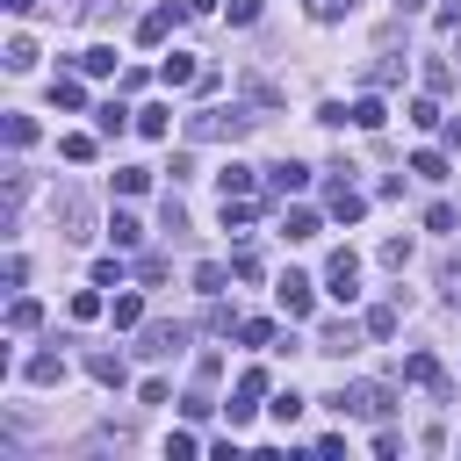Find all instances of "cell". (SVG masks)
Listing matches in <instances>:
<instances>
[{
    "label": "cell",
    "instance_id": "46",
    "mask_svg": "<svg viewBox=\"0 0 461 461\" xmlns=\"http://www.w3.org/2000/svg\"><path fill=\"white\" fill-rule=\"evenodd\" d=\"M209 8H216V0H188V15H209Z\"/></svg>",
    "mask_w": 461,
    "mask_h": 461
},
{
    "label": "cell",
    "instance_id": "31",
    "mask_svg": "<svg viewBox=\"0 0 461 461\" xmlns=\"http://www.w3.org/2000/svg\"><path fill=\"white\" fill-rule=\"evenodd\" d=\"M368 339H396V303H382V310H368Z\"/></svg>",
    "mask_w": 461,
    "mask_h": 461
},
{
    "label": "cell",
    "instance_id": "28",
    "mask_svg": "<svg viewBox=\"0 0 461 461\" xmlns=\"http://www.w3.org/2000/svg\"><path fill=\"white\" fill-rule=\"evenodd\" d=\"M223 281H230V274H223L216 260H202V267H195V288H202V296H223Z\"/></svg>",
    "mask_w": 461,
    "mask_h": 461
},
{
    "label": "cell",
    "instance_id": "37",
    "mask_svg": "<svg viewBox=\"0 0 461 461\" xmlns=\"http://www.w3.org/2000/svg\"><path fill=\"white\" fill-rule=\"evenodd\" d=\"M238 339H246V346H267V339H274V324H267V317H246V324H238Z\"/></svg>",
    "mask_w": 461,
    "mask_h": 461
},
{
    "label": "cell",
    "instance_id": "12",
    "mask_svg": "<svg viewBox=\"0 0 461 461\" xmlns=\"http://www.w3.org/2000/svg\"><path fill=\"white\" fill-rule=\"evenodd\" d=\"M87 375H94V382H108V389H123V382H130L123 354H87Z\"/></svg>",
    "mask_w": 461,
    "mask_h": 461
},
{
    "label": "cell",
    "instance_id": "2",
    "mask_svg": "<svg viewBox=\"0 0 461 461\" xmlns=\"http://www.w3.org/2000/svg\"><path fill=\"white\" fill-rule=\"evenodd\" d=\"M324 296H332V303H354V296H361V260L346 253V246L324 260Z\"/></svg>",
    "mask_w": 461,
    "mask_h": 461
},
{
    "label": "cell",
    "instance_id": "24",
    "mask_svg": "<svg viewBox=\"0 0 461 461\" xmlns=\"http://www.w3.org/2000/svg\"><path fill=\"white\" fill-rule=\"evenodd\" d=\"M51 108H87V87L80 80H51Z\"/></svg>",
    "mask_w": 461,
    "mask_h": 461
},
{
    "label": "cell",
    "instance_id": "25",
    "mask_svg": "<svg viewBox=\"0 0 461 461\" xmlns=\"http://www.w3.org/2000/svg\"><path fill=\"white\" fill-rule=\"evenodd\" d=\"M101 310H108V303H101V281H94V288H80V296H73V317H80V324H94Z\"/></svg>",
    "mask_w": 461,
    "mask_h": 461
},
{
    "label": "cell",
    "instance_id": "10",
    "mask_svg": "<svg viewBox=\"0 0 461 461\" xmlns=\"http://www.w3.org/2000/svg\"><path fill=\"white\" fill-rule=\"evenodd\" d=\"M202 80V66H195V58L188 51H166V66H159V87H195Z\"/></svg>",
    "mask_w": 461,
    "mask_h": 461
},
{
    "label": "cell",
    "instance_id": "11",
    "mask_svg": "<svg viewBox=\"0 0 461 461\" xmlns=\"http://www.w3.org/2000/svg\"><path fill=\"white\" fill-rule=\"evenodd\" d=\"M332 216H339V223H361V216H368V195H361L354 181H339V188H332Z\"/></svg>",
    "mask_w": 461,
    "mask_h": 461
},
{
    "label": "cell",
    "instance_id": "9",
    "mask_svg": "<svg viewBox=\"0 0 461 461\" xmlns=\"http://www.w3.org/2000/svg\"><path fill=\"white\" fill-rule=\"evenodd\" d=\"M267 188H274V195H303V188H310V166H296V159L267 166Z\"/></svg>",
    "mask_w": 461,
    "mask_h": 461
},
{
    "label": "cell",
    "instance_id": "20",
    "mask_svg": "<svg viewBox=\"0 0 461 461\" xmlns=\"http://www.w3.org/2000/svg\"><path fill=\"white\" fill-rule=\"evenodd\" d=\"M58 223H66V238H87V202L66 195V202H58Z\"/></svg>",
    "mask_w": 461,
    "mask_h": 461
},
{
    "label": "cell",
    "instance_id": "4",
    "mask_svg": "<svg viewBox=\"0 0 461 461\" xmlns=\"http://www.w3.org/2000/svg\"><path fill=\"white\" fill-rule=\"evenodd\" d=\"M332 403H339V411H361V418H382L389 411V389L382 382H354V389H339Z\"/></svg>",
    "mask_w": 461,
    "mask_h": 461
},
{
    "label": "cell",
    "instance_id": "15",
    "mask_svg": "<svg viewBox=\"0 0 461 461\" xmlns=\"http://www.w3.org/2000/svg\"><path fill=\"white\" fill-rule=\"evenodd\" d=\"M137 130H145V137H173V108H166V101H145V108H137Z\"/></svg>",
    "mask_w": 461,
    "mask_h": 461
},
{
    "label": "cell",
    "instance_id": "39",
    "mask_svg": "<svg viewBox=\"0 0 461 461\" xmlns=\"http://www.w3.org/2000/svg\"><path fill=\"white\" fill-rule=\"evenodd\" d=\"M58 152H66L73 166H87V159H94V137H66V145H58Z\"/></svg>",
    "mask_w": 461,
    "mask_h": 461
},
{
    "label": "cell",
    "instance_id": "1",
    "mask_svg": "<svg viewBox=\"0 0 461 461\" xmlns=\"http://www.w3.org/2000/svg\"><path fill=\"white\" fill-rule=\"evenodd\" d=\"M246 123H253V115H238V108H202L195 123H188V137H216V145H238V137H246Z\"/></svg>",
    "mask_w": 461,
    "mask_h": 461
},
{
    "label": "cell",
    "instance_id": "27",
    "mask_svg": "<svg viewBox=\"0 0 461 461\" xmlns=\"http://www.w3.org/2000/svg\"><path fill=\"white\" fill-rule=\"evenodd\" d=\"M411 173H418V181H447V152H418Z\"/></svg>",
    "mask_w": 461,
    "mask_h": 461
},
{
    "label": "cell",
    "instance_id": "38",
    "mask_svg": "<svg viewBox=\"0 0 461 461\" xmlns=\"http://www.w3.org/2000/svg\"><path fill=\"white\" fill-rule=\"evenodd\" d=\"M94 281L101 288H123V260H94Z\"/></svg>",
    "mask_w": 461,
    "mask_h": 461
},
{
    "label": "cell",
    "instance_id": "21",
    "mask_svg": "<svg viewBox=\"0 0 461 461\" xmlns=\"http://www.w3.org/2000/svg\"><path fill=\"white\" fill-rule=\"evenodd\" d=\"M108 317H115V332H137V324H145V296H115Z\"/></svg>",
    "mask_w": 461,
    "mask_h": 461
},
{
    "label": "cell",
    "instance_id": "43",
    "mask_svg": "<svg viewBox=\"0 0 461 461\" xmlns=\"http://www.w3.org/2000/svg\"><path fill=\"white\" fill-rule=\"evenodd\" d=\"M440 288H447V296L461 303V260H447V267H440Z\"/></svg>",
    "mask_w": 461,
    "mask_h": 461
},
{
    "label": "cell",
    "instance_id": "32",
    "mask_svg": "<svg viewBox=\"0 0 461 461\" xmlns=\"http://www.w3.org/2000/svg\"><path fill=\"white\" fill-rule=\"evenodd\" d=\"M29 66H36V43L15 36V43H8V73H29Z\"/></svg>",
    "mask_w": 461,
    "mask_h": 461
},
{
    "label": "cell",
    "instance_id": "19",
    "mask_svg": "<svg viewBox=\"0 0 461 461\" xmlns=\"http://www.w3.org/2000/svg\"><path fill=\"white\" fill-rule=\"evenodd\" d=\"M36 324H43V303L15 296V303H8V332H36Z\"/></svg>",
    "mask_w": 461,
    "mask_h": 461
},
{
    "label": "cell",
    "instance_id": "6",
    "mask_svg": "<svg viewBox=\"0 0 461 461\" xmlns=\"http://www.w3.org/2000/svg\"><path fill=\"white\" fill-rule=\"evenodd\" d=\"M181 15H188V0H166V8H152V15L137 22V43H166V29L181 22Z\"/></svg>",
    "mask_w": 461,
    "mask_h": 461
},
{
    "label": "cell",
    "instance_id": "5",
    "mask_svg": "<svg viewBox=\"0 0 461 461\" xmlns=\"http://www.w3.org/2000/svg\"><path fill=\"white\" fill-rule=\"evenodd\" d=\"M260 396H267V368H246V375H238V396L223 403V411H230V426H246V418L260 411Z\"/></svg>",
    "mask_w": 461,
    "mask_h": 461
},
{
    "label": "cell",
    "instance_id": "47",
    "mask_svg": "<svg viewBox=\"0 0 461 461\" xmlns=\"http://www.w3.org/2000/svg\"><path fill=\"white\" fill-rule=\"evenodd\" d=\"M396 8H426V0H396Z\"/></svg>",
    "mask_w": 461,
    "mask_h": 461
},
{
    "label": "cell",
    "instance_id": "14",
    "mask_svg": "<svg viewBox=\"0 0 461 461\" xmlns=\"http://www.w3.org/2000/svg\"><path fill=\"white\" fill-rule=\"evenodd\" d=\"M317 230H324V223H317V209H288V216H281V238H288V246L317 238Z\"/></svg>",
    "mask_w": 461,
    "mask_h": 461
},
{
    "label": "cell",
    "instance_id": "26",
    "mask_svg": "<svg viewBox=\"0 0 461 461\" xmlns=\"http://www.w3.org/2000/svg\"><path fill=\"white\" fill-rule=\"evenodd\" d=\"M80 73H94V80H101V73H115V51H108V43H94V51H80Z\"/></svg>",
    "mask_w": 461,
    "mask_h": 461
},
{
    "label": "cell",
    "instance_id": "33",
    "mask_svg": "<svg viewBox=\"0 0 461 461\" xmlns=\"http://www.w3.org/2000/svg\"><path fill=\"white\" fill-rule=\"evenodd\" d=\"M382 267H396V274L411 267V238H382Z\"/></svg>",
    "mask_w": 461,
    "mask_h": 461
},
{
    "label": "cell",
    "instance_id": "30",
    "mask_svg": "<svg viewBox=\"0 0 461 461\" xmlns=\"http://www.w3.org/2000/svg\"><path fill=\"white\" fill-rule=\"evenodd\" d=\"M354 15V0H310V22H346Z\"/></svg>",
    "mask_w": 461,
    "mask_h": 461
},
{
    "label": "cell",
    "instance_id": "42",
    "mask_svg": "<svg viewBox=\"0 0 461 461\" xmlns=\"http://www.w3.org/2000/svg\"><path fill=\"white\" fill-rule=\"evenodd\" d=\"M223 15H230V22H238V29H246V22H260V0H230V8H223Z\"/></svg>",
    "mask_w": 461,
    "mask_h": 461
},
{
    "label": "cell",
    "instance_id": "36",
    "mask_svg": "<svg viewBox=\"0 0 461 461\" xmlns=\"http://www.w3.org/2000/svg\"><path fill=\"white\" fill-rule=\"evenodd\" d=\"M8 145H15V152L36 145V123H29V115H8Z\"/></svg>",
    "mask_w": 461,
    "mask_h": 461
},
{
    "label": "cell",
    "instance_id": "40",
    "mask_svg": "<svg viewBox=\"0 0 461 461\" xmlns=\"http://www.w3.org/2000/svg\"><path fill=\"white\" fill-rule=\"evenodd\" d=\"M454 223H461V216H454L447 202H433V209H426V230H454Z\"/></svg>",
    "mask_w": 461,
    "mask_h": 461
},
{
    "label": "cell",
    "instance_id": "7",
    "mask_svg": "<svg viewBox=\"0 0 461 461\" xmlns=\"http://www.w3.org/2000/svg\"><path fill=\"white\" fill-rule=\"evenodd\" d=\"M181 346H188V332H181V324H152L137 354H152V361H173V354H181Z\"/></svg>",
    "mask_w": 461,
    "mask_h": 461
},
{
    "label": "cell",
    "instance_id": "18",
    "mask_svg": "<svg viewBox=\"0 0 461 461\" xmlns=\"http://www.w3.org/2000/svg\"><path fill=\"white\" fill-rule=\"evenodd\" d=\"M403 382H418V389H440V361H433V354H411V361H403Z\"/></svg>",
    "mask_w": 461,
    "mask_h": 461
},
{
    "label": "cell",
    "instance_id": "35",
    "mask_svg": "<svg viewBox=\"0 0 461 461\" xmlns=\"http://www.w3.org/2000/svg\"><path fill=\"white\" fill-rule=\"evenodd\" d=\"M411 123H418V130H433V123H440V101H433V94H418V101H411Z\"/></svg>",
    "mask_w": 461,
    "mask_h": 461
},
{
    "label": "cell",
    "instance_id": "8",
    "mask_svg": "<svg viewBox=\"0 0 461 461\" xmlns=\"http://www.w3.org/2000/svg\"><path fill=\"white\" fill-rule=\"evenodd\" d=\"M216 188H223V195H253V188H260V173H253L246 159H223V166H216Z\"/></svg>",
    "mask_w": 461,
    "mask_h": 461
},
{
    "label": "cell",
    "instance_id": "3",
    "mask_svg": "<svg viewBox=\"0 0 461 461\" xmlns=\"http://www.w3.org/2000/svg\"><path fill=\"white\" fill-rule=\"evenodd\" d=\"M274 296H281V317L296 324V317H310V303H317V281H310V274H281Z\"/></svg>",
    "mask_w": 461,
    "mask_h": 461
},
{
    "label": "cell",
    "instance_id": "29",
    "mask_svg": "<svg viewBox=\"0 0 461 461\" xmlns=\"http://www.w3.org/2000/svg\"><path fill=\"white\" fill-rule=\"evenodd\" d=\"M267 411H274V418H281V426H296V418H303V396H296V389H281V396H274V403H267Z\"/></svg>",
    "mask_w": 461,
    "mask_h": 461
},
{
    "label": "cell",
    "instance_id": "17",
    "mask_svg": "<svg viewBox=\"0 0 461 461\" xmlns=\"http://www.w3.org/2000/svg\"><path fill=\"white\" fill-rule=\"evenodd\" d=\"M108 238L123 246V253H137V238H145V223H137L130 209H115V216H108Z\"/></svg>",
    "mask_w": 461,
    "mask_h": 461
},
{
    "label": "cell",
    "instance_id": "16",
    "mask_svg": "<svg viewBox=\"0 0 461 461\" xmlns=\"http://www.w3.org/2000/svg\"><path fill=\"white\" fill-rule=\"evenodd\" d=\"M94 130H101V137H123V130H130V108H123V101H101V108H94Z\"/></svg>",
    "mask_w": 461,
    "mask_h": 461
},
{
    "label": "cell",
    "instance_id": "22",
    "mask_svg": "<svg viewBox=\"0 0 461 461\" xmlns=\"http://www.w3.org/2000/svg\"><path fill=\"white\" fill-rule=\"evenodd\" d=\"M152 188V166H115V195H145Z\"/></svg>",
    "mask_w": 461,
    "mask_h": 461
},
{
    "label": "cell",
    "instance_id": "45",
    "mask_svg": "<svg viewBox=\"0 0 461 461\" xmlns=\"http://www.w3.org/2000/svg\"><path fill=\"white\" fill-rule=\"evenodd\" d=\"M0 8H8V15H29V8H36V0H0Z\"/></svg>",
    "mask_w": 461,
    "mask_h": 461
},
{
    "label": "cell",
    "instance_id": "23",
    "mask_svg": "<svg viewBox=\"0 0 461 461\" xmlns=\"http://www.w3.org/2000/svg\"><path fill=\"white\" fill-rule=\"evenodd\" d=\"M354 123H361V130H382V123H389V108H382L375 94H361V101H354Z\"/></svg>",
    "mask_w": 461,
    "mask_h": 461
},
{
    "label": "cell",
    "instance_id": "41",
    "mask_svg": "<svg viewBox=\"0 0 461 461\" xmlns=\"http://www.w3.org/2000/svg\"><path fill=\"white\" fill-rule=\"evenodd\" d=\"M216 375H223V354H202V361H195V382H202V389H209V382H216Z\"/></svg>",
    "mask_w": 461,
    "mask_h": 461
},
{
    "label": "cell",
    "instance_id": "13",
    "mask_svg": "<svg viewBox=\"0 0 461 461\" xmlns=\"http://www.w3.org/2000/svg\"><path fill=\"white\" fill-rule=\"evenodd\" d=\"M22 375H29L36 389H51V382H66V361H58V354H29V361H22Z\"/></svg>",
    "mask_w": 461,
    "mask_h": 461
},
{
    "label": "cell",
    "instance_id": "34",
    "mask_svg": "<svg viewBox=\"0 0 461 461\" xmlns=\"http://www.w3.org/2000/svg\"><path fill=\"white\" fill-rule=\"evenodd\" d=\"M317 354H354V332H346V324H332V332L317 339Z\"/></svg>",
    "mask_w": 461,
    "mask_h": 461
},
{
    "label": "cell",
    "instance_id": "44",
    "mask_svg": "<svg viewBox=\"0 0 461 461\" xmlns=\"http://www.w3.org/2000/svg\"><path fill=\"white\" fill-rule=\"evenodd\" d=\"M440 145H461V115H440Z\"/></svg>",
    "mask_w": 461,
    "mask_h": 461
}]
</instances>
